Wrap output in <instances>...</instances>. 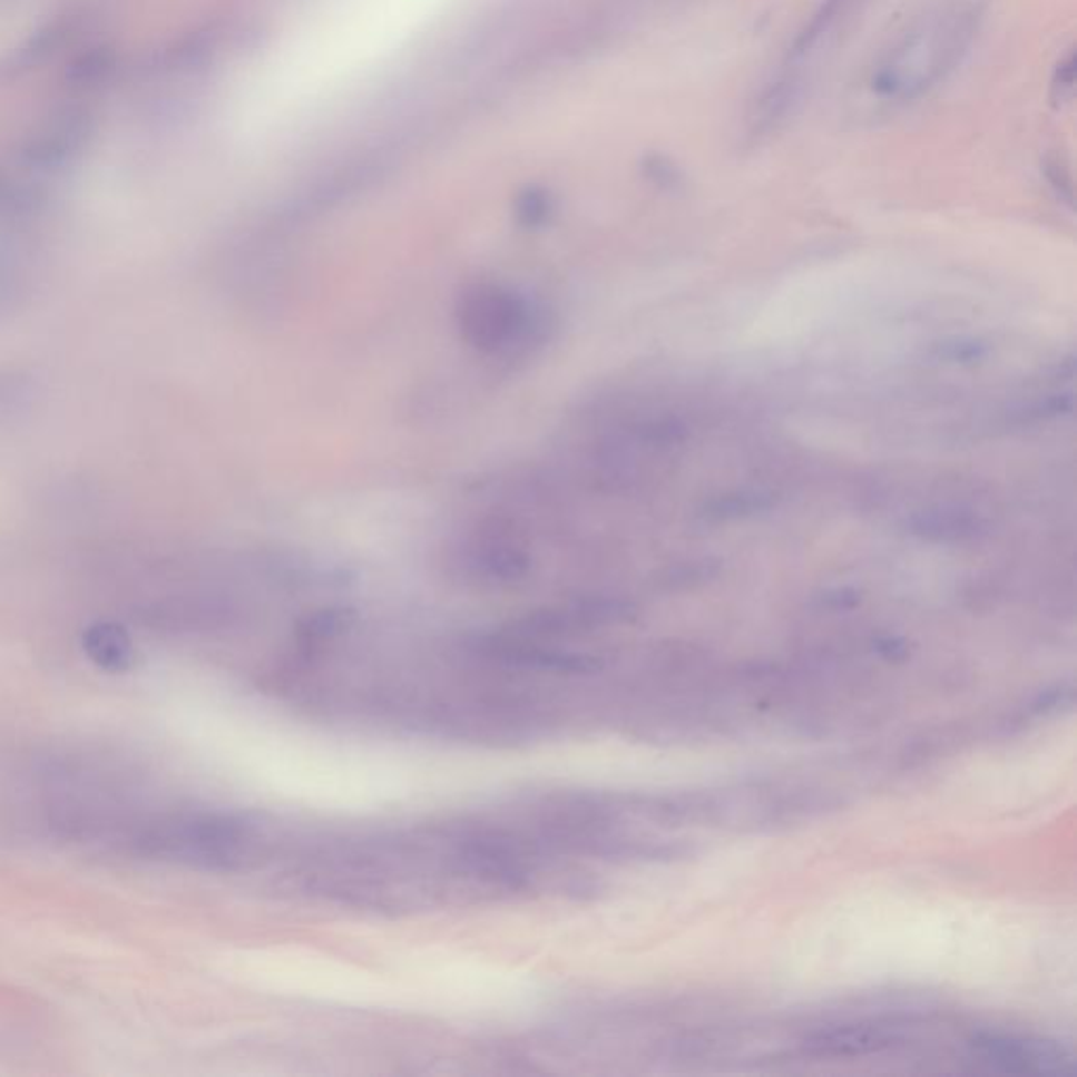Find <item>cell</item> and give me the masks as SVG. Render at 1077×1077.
<instances>
[{
    "mask_svg": "<svg viewBox=\"0 0 1077 1077\" xmlns=\"http://www.w3.org/2000/svg\"><path fill=\"white\" fill-rule=\"evenodd\" d=\"M343 625H345V613L322 610V613H316L314 617L303 621L300 636H302V640H307V643H322V640L340 634Z\"/></svg>",
    "mask_w": 1077,
    "mask_h": 1077,
    "instance_id": "obj_15",
    "label": "cell"
},
{
    "mask_svg": "<svg viewBox=\"0 0 1077 1077\" xmlns=\"http://www.w3.org/2000/svg\"><path fill=\"white\" fill-rule=\"evenodd\" d=\"M114 68V56L110 51L106 49H94L91 53L87 56H80L76 59L75 63L70 66V72H68V78L70 82L75 85H95V82H101L106 80L108 75L112 72Z\"/></svg>",
    "mask_w": 1077,
    "mask_h": 1077,
    "instance_id": "obj_13",
    "label": "cell"
},
{
    "mask_svg": "<svg viewBox=\"0 0 1077 1077\" xmlns=\"http://www.w3.org/2000/svg\"><path fill=\"white\" fill-rule=\"evenodd\" d=\"M897 1036L882 1027L870 1025H852V1027H832L816 1031L809 1036L804 1044L814 1055L825 1057H861L887 1050L894 1046Z\"/></svg>",
    "mask_w": 1077,
    "mask_h": 1077,
    "instance_id": "obj_7",
    "label": "cell"
},
{
    "mask_svg": "<svg viewBox=\"0 0 1077 1077\" xmlns=\"http://www.w3.org/2000/svg\"><path fill=\"white\" fill-rule=\"evenodd\" d=\"M779 497L773 491L726 492L705 501L699 518L705 522H737L775 510Z\"/></svg>",
    "mask_w": 1077,
    "mask_h": 1077,
    "instance_id": "obj_8",
    "label": "cell"
},
{
    "mask_svg": "<svg viewBox=\"0 0 1077 1077\" xmlns=\"http://www.w3.org/2000/svg\"><path fill=\"white\" fill-rule=\"evenodd\" d=\"M80 646L95 667L110 674H125L137 662L131 634L116 621L87 625L80 636Z\"/></svg>",
    "mask_w": 1077,
    "mask_h": 1077,
    "instance_id": "obj_6",
    "label": "cell"
},
{
    "mask_svg": "<svg viewBox=\"0 0 1077 1077\" xmlns=\"http://www.w3.org/2000/svg\"><path fill=\"white\" fill-rule=\"evenodd\" d=\"M454 324L472 350L513 356L539 345L548 329L544 312L508 284H468L454 302Z\"/></svg>",
    "mask_w": 1077,
    "mask_h": 1077,
    "instance_id": "obj_2",
    "label": "cell"
},
{
    "mask_svg": "<svg viewBox=\"0 0 1077 1077\" xmlns=\"http://www.w3.org/2000/svg\"><path fill=\"white\" fill-rule=\"evenodd\" d=\"M819 603L830 610H851L861 603V594L856 589H851V587H840V589H832V591L823 594Z\"/></svg>",
    "mask_w": 1077,
    "mask_h": 1077,
    "instance_id": "obj_18",
    "label": "cell"
},
{
    "mask_svg": "<svg viewBox=\"0 0 1077 1077\" xmlns=\"http://www.w3.org/2000/svg\"><path fill=\"white\" fill-rule=\"evenodd\" d=\"M80 146V131L70 125H57L53 131H47L37 141L30 144L26 151L28 160L38 167H57L68 160V156Z\"/></svg>",
    "mask_w": 1077,
    "mask_h": 1077,
    "instance_id": "obj_10",
    "label": "cell"
},
{
    "mask_svg": "<svg viewBox=\"0 0 1077 1077\" xmlns=\"http://www.w3.org/2000/svg\"><path fill=\"white\" fill-rule=\"evenodd\" d=\"M873 648L887 659H903L908 655V644L901 638H880L873 643Z\"/></svg>",
    "mask_w": 1077,
    "mask_h": 1077,
    "instance_id": "obj_19",
    "label": "cell"
},
{
    "mask_svg": "<svg viewBox=\"0 0 1077 1077\" xmlns=\"http://www.w3.org/2000/svg\"><path fill=\"white\" fill-rule=\"evenodd\" d=\"M972 35L975 13L968 7L928 16L890 51L873 76V89L892 99L924 94L958 63Z\"/></svg>",
    "mask_w": 1077,
    "mask_h": 1077,
    "instance_id": "obj_1",
    "label": "cell"
},
{
    "mask_svg": "<svg viewBox=\"0 0 1077 1077\" xmlns=\"http://www.w3.org/2000/svg\"><path fill=\"white\" fill-rule=\"evenodd\" d=\"M38 383L19 369H0V421L13 419L35 407Z\"/></svg>",
    "mask_w": 1077,
    "mask_h": 1077,
    "instance_id": "obj_9",
    "label": "cell"
},
{
    "mask_svg": "<svg viewBox=\"0 0 1077 1077\" xmlns=\"http://www.w3.org/2000/svg\"><path fill=\"white\" fill-rule=\"evenodd\" d=\"M1074 409H1076V396L1071 392H1060V394H1050L1029 402L1021 411H1017L1015 417L1021 423H1041V421L1071 415Z\"/></svg>",
    "mask_w": 1077,
    "mask_h": 1077,
    "instance_id": "obj_12",
    "label": "cell"
},
{
    "mask_svg": "<svg viewBox=\"0 0 1077 1077\" xmlns=\"http://www.w3.org/2000/svg\"><path fill=\"white\" fill-rule=\"evenodd\" d=\"M970 1046L989 1060L1010 1074H1038V1076H1074L1076 1059L1057 1041L1021 1038L1006 1034H979L970 1040Z\"/></svg>",
    "mask_w": 1077,
    "mask_h": 1077,
    "instance_id": "obj_3",
    "label": "cell"
},
{
    "mask_svg": "<svg viewBox=\"0 0 1077 1077\" xmlns=\"http://www.w3.org/2000/svg\"><path fill=\"white\" fill-rule=\"evenodd\" d=\"M932 359L946 364H979L989 359L991 347L983 340L975 337H951L932 345Z\"/></svg>",
    "mask_w": 1077,
    "mask_h": 1077,
    "instance_id": "obj_11",
    "label": "cell"
},
{
    "mask_svg": "<svg viewBox=\"0 0 1077 1077\" xmlns=\"http://www.w3.org/2000/svg\"><path fill=\"white\" fill-rule=\"evenodd\" d=\"M1071 703H1074V688L1071 686H1067V688L1059 686V688L1041 693L1036 703L1031 705V712L1038 714V716H1050V714H1059L1063 707H1069Z\"/></svg>",
    "mask_w": 1077,
    "mask_h": 1077,
    "instance_id": "obj_17",
    "label": "cell"
},
{
    "mask_svg": "<svg viewBox=\"0 0 1077 1077\" xmlns=\"http://www.w3.org/2000/svg\"><path fill=\"white\" fill-rule=\"evenodd\" d=\"M718 572L719 567L716 562H709V560L688 562V565L672 568L665 581L669 584V587H693L714 579Z\"/></svg>",
    "mask_w": 1077,
    "mask_h": 1077,
    "instance_id": "obj_16",
    "label": "cell"
},
{
    "mask_svg": "<svg viewBox=\"0 0 1077 1077\" xmlns=\"http://www.w3.org/2000/svg\"><path fill=\"white\" fill-rule=\"evenodd\" d=\"M905 530L927 544L962 546L987 537L989 522L975 511L934 508L911 513L905 520Z\"/></svg>",
    "mask_w": 1077,
    "mask_h": 1077,
    "instance_id": "obj_5",
    "label": "cell"
},
{
    "mask_svg": "<svg viewBox=\"0 0 1077 1077\" xmlns=\"http://www.w3.org/2000/svg\"><path fill=\"white\" fill-rule=\"evenodd\" d=\"M638 438L655 447H674L686 440V428L676 419H655L638 428Z\"/></svg>",
    "mask_w": 1077,
    "mask_h": 1077,
    "instance_id": "obj_14",
    "label": "cell"
},
{
    "mask_svg": "<svg viewBox=\"0 0 1077 1077\" xmlns=\"http://www.w3.org/2000/svg\"><path fill=\"white\" fill-rule=\"evenodd\" d=\"M463 567L484 584H513L530 568L527 549L522 548L508 529L489 527L473 535L461 551Z\"/></svg>",
    "mask_w": 1077,
    "mask_h": 1077,
    "instance_id": "obj_4",
    "label": "cell"
},
{
    "mask_svg": "<svg viewBox=\"0 0 1077 1077\" xmlns=\"http://www.w3.org/2000/svg\"><path fill=\"white\" fill-rule=\"evenodd\" d=\"M1059 78L1057 80V89H1060V97L1065 95H1071L1074 91V85H1076V57H1067V61L1060 66Z\"/></svg>",
    "mask_w": 1077,
    "mask_h": 1077,
    "instance_id": "obj_20",
    "label": "cell"
}]
</instances>
